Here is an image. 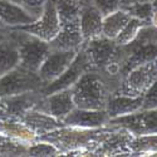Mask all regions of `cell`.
I'll return each instance as SVG.
<instances>
[{"label":"cell","mask_w":157,"mask_h":157,"mask_svg":"<svg viewBox=\"0 0 157 157\" xmlns=\"http://www.w3.org/2000/svg\"><path fill=\"white\" fill-rule=\"evenodd\" d=\"M123 50L124 64L131 71L140 64L157 59V28L152 25H145L136 36Z\"/></svg>","instance_id":"1"},{"label":"cell","mask_w":157,"mask_h":157,"mask_svg":"<svg viewBox=\"0 0 157 157\" xmlns=\"http://www.w3.org/2000/svg\"><path fill=\"white\" fill-rule=\"evenodd\" d=\"M157 79V59L132 68L123 82L122 92L129 97H143Z\"/></svg>","instance_id":"2"},{"label":"cell","mask_w":157,"mask_h":157,"mask_svg":"<svg viewBox=\"0 0 157 157\" xmlns=\"http://www.w3.org/2000/svg\"><path fill=\"white\" fill-rule=\"evenodd\" d=\"M73 101L83 108H99L103 103L101 86L90 78H84L75 89Z\"/></svg>","instance_id":"3"},{"label":"cell","mask_w":157,"mask_h":157,"mask_svg":"<svg viewBox=\"0 0 157 157\" xmlns=\"http://www.w3.org/2000/svg\"><path fill=\"white\" fill-rule=\"evenodd\" d=\"M74 56V50H59L57 49L56 53L52 56L43 68V75L47 79H54V78L62 75L68 65L72 62Z\"/></svg>","instance_id":"4"},{"label":"cell","mask_w":157,"mask_h":157,"mask_svg":"<svg viewBox=\"0 0 157 157\" xmlns=\"http://www.w3.org/2000/svg\"><path fill=\"white\" fill-rule=\"evenodd\" d=\"M101 14L102 13L96 8H88L83 11L81 17V32L83 38L97 39L103 34V20Z\"/></svg>","instance_id":"5"},{"label":"cell","mask_w":157,"mask_h":157,"mask_svg":"<svg viewBox=\"0 0 157 157\" xmlns=\"http://www.w3.org/2000/svg\"><path fill=\"white\" fill-rule=\"evenodd\" d=\"M131 17L126 10H118V11H113L103 20V28L102 33L107 39L114 40L121 33V30L126 27V24L131 20Z\"/></svg>","instance_id":"6"},{"label":"cell","mask_w":157,"mask_h":157,"mask_svg":"<svg viewBox=\"0 0 157 157\" xmlns=\"http://www.w3.org/2000/svg\"><path fill=\"white\" fill-rule=\"evenodd\" d=\"M145 25H148V24L143 23L142 20H140L137 18H131V20L126 24V27L121 30V33L118 35H117L114 42L117 43V45H120V47L128 45L131 42L135 40L136 36L140 33V30L145 27Z\"/></svg>","instance_id":"7"},{"label":"cell","mask_w":157,"mask_h":157,"mask_svg":"<svg viewBox=\"0 0 157 157\" xmlns=\"http://www.w3.org/2000/svg\"><path fill=\"white\" fill-rule=\"evenodd\" d=\"M142 97H123L109 103V111L112 114L131 113L142 109Z\"/></svg>","instance_id":"8"},{"label":"cell","mask_w":157,"mask_h":157,"mask_svg":"<svg viewBox=\"0 0 157 157\" xmlns=\"http://www.w3.org/2000/svg\"><path fill=\"white\" fill-rule=\"evenodd\" d=\"M152 3L151 2H141V3H131V6L126 10L132 18H137L151 25L152 17Z\"/></svg>","instance_id":"9"},{"label":"cell","mask_w":157,"mask_h":157,"mask_svg":"<svg viewBox=\"0 0 157 157\" xmlns=\"http://www.w3.org/2000/svg\"><path fill=\"white\" fill-rule=\"evenodd\" d=\"M73 104V99L68 93H60L59 96L52 98L50 102V111L53 114H64L67 113Z\"/></svg>","instance_id":"10"},{"label":"cell","mask_w":157,"mask_h":157,"mask_svg":"<svg viewBox=\"0 0 157 157\" xmlns=\"http://www.w3.org/2000/svg\"><path fill=\"white\" fill-rule=\"evenodd\" d=\"M145 112L141 116V123L142 132L148 135L157 133V108L153 109H143Z\"/></svg>","instance_id":"11"},{"label":"cell","mask_w":157,"mask_h":157,"mask_svg":"<svg viewBox=\"0 0 157 157\" xmlns=\"http://www.w3.org/2000/svg\"><path fill=\"white\" fill-rule=\"evenodd\" d=\"M102 114L99 112H78L69 117V122L73 124H98L102 121Z\"/></svg>","instance_id":"12"},{"label":"cell","mask_w":157,"mask_h":157,"mask_svg":"<svg viewBox=\"0 0 157 157\" xmlns=\"http://www.w3.org/2000/svg\"><path fill=\"white\" fill-rule=\"evenodd\" d=\"M142 109H153L157 108V79L147 89V92L142 97Z\"/></svg>","instance_id":"13"},{"label":"cell","mask_w":157,"mask_h":157,"mask_svg":"<svg viewBox=\"0 0 157 157\" xmlns=\"http://www.w3.org/2000/svg\"><path fill=\"white\" fill-rule=\"evenodd\" d=\"M118 3L120 0H96L97 9L106 15L113 13L118 6Z\"/></svg>","instance_id":"14"},{"label":"cell","mask_w":157,"mask_h":157,"mask_svg":"<svg viewBox=\"0 0 157 157\" xmlns=\"http://www.w3.org/2000/svg\"><path fill=\"white\" fill-rule=\"evenodd\" d=\"M141 2H152V0H128V4H131V3H141Z\"/></svg>","instance_id":"15"}]
</instances>
